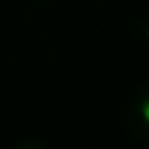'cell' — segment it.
I'll return each mask as SVG.
<instances>
[{"label":"cell","instance_id":"1","mask_svg":"<svg viewBox=\"0 0 149 149\" xmlns=\"http://www.w3.org/2000/svg\"><path fill=\"white\" fill-rule=\"evenodd\" d=\"M128 130L134 138H149V89H140L128 109Z\"/></svg>","mask_w":149,"mask_h":149},{"label":"cell","instance_id":"2","mask_svg":"<svg viewBox=\"0 0 149 149\" xmlns=\"http://www.w3.org/2000/svg\"><path fill=\"white\" fill-rule=\"evenodd\" d=\"M17 149H44V146L38 142H34V140H26L25 143H21Z\"/></svg>","mask_w":149,"mask_h":149}]
</instances>
